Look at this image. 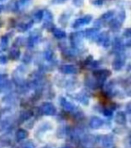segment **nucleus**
Instances as JSON below:
<instances>
[]
</instances>
